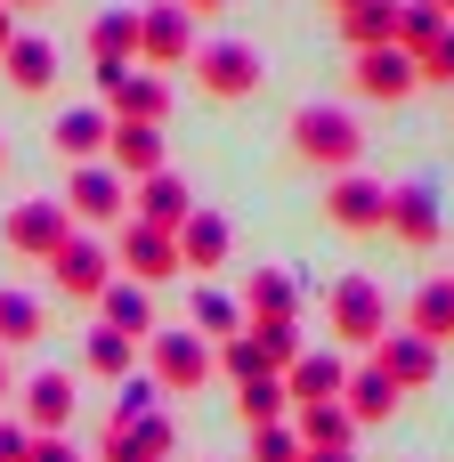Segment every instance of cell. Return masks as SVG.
Instances as JSON below:
<instances>
[{
	"label": "cell",
	"mask_w": 454,
	"mask_h": 462,
	"mask_svg": "<svg viewBox=\"0 0 454 462\" xmlns=\"http://www.w3.org/2000/svg\"><path fill=\"white\" fill-rule=\"evenodd\" d=\"M292 309H301V284H292L284 268H252V284H244V317H252V325H292Z\"/></svg>",
	"instance_id": "ffe728a7"
},
{
	"label": "cell",
	"mask_w": 454,
	"mask_h": 462,
	"mask_svg": "<svg viewBox=\"0 0 454 462\" xmlns=\"http://www.w3.org/2000/svg\"><path fill=\"white\" fill-rule=\"evenodd\" d=\"M431 8H439V16H447V24H454V0H431Z\"/></svg>",
	"instance_id": "bcb514c9"
},
{
	"label": "cell",
	"mask_w": 454,
	"mask_h": 462,
	"mask_svg": "<svg viewBox=\"0 0 454 462\" xmlns=\"http://www.w3.org/2000/svg\"><path fill=\"white\" fill-rule=\"evenodd\" d=\"M179 8H187V16H219L227 0H179Z\"/></svg>",
	"instance_id": "7bdbcfd3"
},
{
	"label": "cell",
	"mask_w": 454,
	"mask_h": 462,
	"mask_svg": "<svg viewBox=\"0 0 454 462\" xmlns=\"http://www.w3.org/2000/svg\"><path fill=\"white\" fill-rule=\"evenodd\" d=\"M106 154H114L122 179H154V171H162V130H146V122H114Z\"/></svg>",
	"instance_id": "cb8c5ba5"
},
{
	"label": "cell",
	"mask_w": 454,
	"mask_h": 462,
	"mask_svg": "<svg viewBox=\"0 0 454 462\" xmlns=\"http://www.w3.org/2000/svg\"><path fill=\"white\" fill-rule=\"evenodd\" d=\"M382 236H398L406 252H431L439 236H447V219H439V195L414 179V187H390V227Z\"/></svg>",
	"instance_id": "7c38bea8"
},
{
	"label": "cell",
	"mask_w": 454,
	"mask_h": 462,
	"mask_svg": "<svg viewBox=\"0 0 454 462\" xmlns=\"http://www.w3.org/2000/svg\"><path fill=\"white\" fill-rule=\"evenodd\" d=\"M0 73H8L24 97H41V89L57 81V49H49L41 32H16V41H8V57H0Z\"/></svg>",
	"instance_id": "7402d4cb"
},
{
	"label": "cell",
	"mask_w": 454,
	"mask_h": 462,
	"mask_svg": "<svg viewBox=\"0 0 454 462\" xmlns=\"http://www.w3.org/2000/svg\"><path fill=\"white\" fill-rule=\"evenodd\" d=\"M349 81H357V97H374V106H398V97H414V81H422V65L390 41V49H357L349 57Z\"/></svg>",
	"instance_id": "9c48e42d"
},
{
	"label": "cell",
	"mask_w": 454,
	"mask_h": 462,
	"mask_svg": "<svg viewBox=\"0 0 454 462\" xmlns=\"http://www.w3.org/2000/svg\"><path fill=\"white\" fill-rule=\"evenodd\" d=\"M97 106H106L114 122H146V130H162V114H171V81H162V73H138V65H97Z\"/></svg>",
	"instance_id": "277c9868"
},
{
	"label": "cell",
	"mask_w": 454,
	"mask_h": 462,
	"mask_svg": "<svg viewBox=\"0 0 454 462\" xmlns=\"http://www.w3.org/2000/svg\"><path fill=\"white\" fill-rule=\"evenodd\" d=\"M138 57H146L154 73L187 65V57H195V16H187L179 0H162V8H138Z\"/></svg>",
	"instance_id": "ba28073f"
},
{
	"label": "cell",
	"mask_w": 454,
	"mask_h": 462,
	"mask_svg": "<svg viewBox=\"0 0 454 462\" xmlns=\"http://www.w3.org/2000/svg\"><path fill=\"white\" fill-rule=\"evenodd\" d=\"M0 462H32V430L24 422H0Z\"/></svg>",
	"instance_id": "f35d334b"
},
{
	"label": "cell",
	"mask_w": 454,
	"mask_h": 462,
	"mask_svg": "<svg viewBox=\"0 0 454 462\" xmlns=\"http://www.w3.org/2000/svg\"><path fill=\"white\" fill-rule=\"evenodd\" d=\"M16 398V374H8V349H0V406Z\"/></svg>",
	"instance_id": "b9f144b4"
},
{
	"label": "cell",
	"mask_w": 454,
	"mask_h": 462,
	"mask_svg": "<svg viewBox=\"0 0 454 462\" xmlns=\"http://www.w3.org/2000/svg\"><path fill=\"white\" fill-rule=\"evenodd\" d=\"M439 32H447V16H439L431 0H398V49H406V57H422Z\"/></svg>",
	"instance_id": "836d02e7"
},
{
	"label": "cell",
	"mask_w": 454,
	"mask_h": 462,
	"mask_svg": "<svg viewBox=\"0 0 454 462\" xmlns=\"http://www.w3.org/2000/svg\"><path fill=\"white\" fill-rule=\"evenodd\" d=\"M325 8H333V16H341V8H357V0H325Z\"/></svg>",
	"instance_id": "7dc6e473"
},
{
	"label": "cell",
	"mask_w": 454,
	"mask_h": 462,
	"mask_svg": "<svg viewBox=\"0 0 454 462\" xmlns=\"http://www.w3.org/2000/svg\"><path fill=\"white\" fill-rule=\"evenodd\" d=\"M227 244H236V236H227V219L195 203V219L179 227V268H195V276H211V268H227Z\"/></svg>",
	"instance_id": "ac0fdd59"
},
{
	"label": "cell",
	"mask_w": 454,
	"mask_h": 462,
	"mask_svg": "<svg viewBox=\"0 0 454 462\" xmlns=\"http://www.w3.org/2000/svg\"><path fill=\"white\" fill-rule=\"evenodd\" d=\"M398 398H406V390H398L382 365H357V374H349V390H341L349 422H390V414H398Z\"/></svg>",
	"instance_id": "d4e9b609"
},
{
	"label": "cell",
	"mask_w": 454,
	"mask_h": 462,
	"mask_svg": "<svg viewBox=\"0 0 454 462\" xmlns=\"http://www.w3.org/2000/svg\"><path fill=\"white\" fill-rule=\"evenodd\" d=\"M219 365H227V374H236V390H244V382H260V374H268V365H260V349H252V333H236V341H219Z\"/></svg>",
	"instance_id": "8d00e7d4"
},
{
	"label": "cell",
	"mask_w": 454,
	"mask_h": 462,
	"mask_svg": "<svg viewBox=\"0 0 454 462\" xmlns=\"http://www.w3.org/2000/svg\"><path fill=\"white\" fill-rule=\"evenodd\" d=\"M106 268H114V260H106V252H97V244H89V236H65V244H57V252H49V276H57V284H65V300H97V292H106V284H114V276H106Z\"/></svg>",
	"instance_id": "5bb4252c"
},
{
	"label": "cell",
	"mask_w": 454,
	"mask_h": 462,
	"mask_svg": "<svg viewBox=\"0 0 454 462\" xmlns=\"http://www.w3.org/2000/svg\"><path fill=\"white\" fill-rule=\"evenodd\" d=\"M325 219H333L341 236H382V227H390V187L341 171V179H325Z\"/></svg>",
	"instance_id": "52a82bcc"
},
{
	"label": "cell",
	"mask_w": 454,
	"mask_h": 462,
	"mask_svg": "<svg viewBox=\"0 0 454 462\" xmlns=\"http://www.w3.org/2000/svg\"><path fill=\"white\" fill-rule=\"evenodd\" d=\"M195 325L187 333H203V341H236L244 333V300H227V292H211V284H195V309H187Z\"/></svg>",
	"instance_id": "f546056e"
},
{
	"label": "cell",
	"mask_w": 454,
	"mask_h": 462,
	"mask_svg": "<svg viewBox=\"0 0 454 462\" xmlns=\"http://www.w3.org/2000/svg\"><path fill=\"white\" fill-rule=\"evenodd\" d=\"M41 333H49V309H41L32 292L0 284V349H24V341H41Z\"/></svg>",
	"instance_id": "f1b7e54d"
},
{
	"label": "cell",
	"mask_w": 454,
	"mask_h": 462,
	"mask_svg": "<svg viewBox=\"0 0 454 462\" xmlns=\"http://www.w3.org/2000/svg\"><path fill=\"white\" fill-rule=\"evenodd\" d=\"M130 219H146V227H187L195 219V195H187V179L179 171H154V179H138V195H130Z\"/></svg>",
	"instance_id": "2e32d148"
},
{
	"label": "cell",
	"mask_w": 454,
	"mask_h": 462,
	"mask_svg": "<svg viewBox=\"0 0 454 462\" xmlns=\"http://www.w3.org/2000/svg\"><path fill=\"white\" fill-rule=\"evenodd\" d=\"M49 138H57V154H65V162H89V154L114 138V114H106V106H73V114H57V130H49Z\"/></svg>",
	"instance_id": "603a6c76"
},
{
	"label": "cell",
	"mask_w": 454,
	"mask_h": 462,
	"mask_svg": "<svg viewBox=\"0 0 454 462\" xmlns=\"http://www.w3.org/2000/svg\"><path fill=\"white\" fill-rule=\"evenodd\" d=\"M65 219H81V227L130 219V179H122L114 162H73V179H65Z\"/></svg>",
	"instance_id": "5b68a950"
},
{
	"label": "cell",
	"mask_w": 454,
	"mask_h": 462,
	"mask_svg": "<svg viewBox=\"0 0 454 462\" xmlns=\"http://www.w3.org/2000/svg\"><path fill=\"white\" fill-rule=\"evenodd\" d=\"M236 414H244L252 430H268V422H292V390H284V374H260V382H244V390H236Z\"/></svg>",
	"instance_id": "83f0119b"
},
{
	"label": "cell",
	"mask_w": 454,
	"mask_h": 462,
	"mask_svg": "<svg viewBox=\"0 0 454 462\" xmlns=\"http://www.w3.org/2000/svg\"><path fill=\"white\" fill-rule=\"evenodd\" d=\"M16 398H24V430L32 439H65L73 430V374H32Z\"/></svg>",
	"instance_id": "9a60e30c"
},
{
	"label": "cell",
	"mask_w": 454,
	"mask_h": 462,
	"mask_svg": "<svg viewBox=\"0 0 454 462\" xmlns=\"http://www.w3.org/2000/svg\"><path fill=\"white\" fill-rule=\"evenodd\" d=\"M122 268H130V284H162V276H179V236L171 227H146V219H122Z\"/></svg>",
	"instance_id": "8fae6325"
},
{
	"label": "cell",
	"mask_w": 454,
	"mask_h": 462,
	"mask_svg": "<svg viewBox=\"0 0 454 462\" xmlns=\"http://www.w3.org/2000/svg\"><path fill=\"white\" fill-rule=\"evenodd\" d=\"M0 8H8V16H16V8H49V0H0Z\"/></svg>",
	"instance_id": "f6af8a7d"
},
{
	"label": "cell",
	"mask_w": 454,
	"mask_h": 462,
	"mask_svg": "<svg viewBox=\"0 0 454 462\" xmlns=\"http://www.w3.org/2000/svg\"><path fill=\"white\" fill-rule=\"evenodd\" d=\"M73 236V219H65V203H16L8 211V227H0V244L16 252V260H41L49 268V252Z\"/></svg>",
	"instance_id": "30bf717a"
},
{
	"label": "cell",
	"mask_w": 454,
	"mask_h": 462,
	"mask_svg": "<svg viewBox=\"0 0 454 462\" xmlns=\"http://www.w3.org/2000/svg\"><path fill=\"white\" fill-rule=\"evenodd\" d=\"M244 333H252V349H260L268 374H292V365L309 357V349H301V325H244Z\"/></svg>",
	"instance_id": "1f68e13d"
},
{
	"label": "cell",
	"mask_w": 454,
	"mask_h": 462,
	"mask_svg": "<svg viewBox=\"0 0 454 462\" xmlns=\"http://www.w3.org/2000/svg\"><path fill=\"white\" fill-rule=\"evenodd\" d=\"M32 462H81V455H73V439H32Z\"/></svg>",
	"instance_id": "ab89813d"
},
{
	"label": "cell",
	"mask_w": 454,
	"mask_h": 462,
	"mask_svg": "<svg viewBox=\"0 0 454 462\" xmlns=\"http://www.w3.org/2000/svg\"><path fill=\"white\" fill-rule=\"evenodd\" d=\"M414 65H422V81H447V89H454V24L422 49V57H414Z\"/></svg>",
	"instance_id": "74e56055"
},
{
	"label": "cell",
	"mask_w": 454,
	"mask_h": 462,
	"mask_svg": "<svg viewBox=\"0 0 454 462\" xmlns=\"http://www.w3.org/2000/svg\"><path fill=\"white\" fill-rule=\"evenodd\" d=\"M309 447H301V430L292 422H268V430H252V462H301Z\"/></svg>",
	"instance_id": "d590c367"
},
{
	"label": "cell",
	"mask_w": 454,
	"mask_h": 462,
	"mask_svg": "<svg viewBox=\"0 0 454 462\" xmlns=\"http://www.w3.org/2000/svg\"><path fill=\"white\" fill-rule=\"evenodd\" d=\"M301 462H357V455H341V447H309Z\"/></svg>",
	"instance_id": "60d3db41"
},
{
	"label": "cell",
	"mask_w": 454,
	"mask_h": 462,
	"mask_svg": "<svg viewBox=\"0 0 454 462\" xmlns=\"http://www.w3.org/2000/svg\"><path fill=\"white\" fill-rule=\"evenodd\" d=\"M284 390H292V406H341V390H349V365H341L333 349H309V357L284 374Z\"/></svg>",
	"instance_id": "e0dca14e"
},
{
	"label": "cell",
	"mask_w": 454,
	"mask_h": 462,
	"mask_svg": "<svg viewBox=\"0 0 454 462\" xmlns=\"http://www.w3.org/2000/svg\"><path fill=\"white\" fill-rule=\"evenodd\" d=\"M0 162H8V146H0Z\"/></svg>",
	"instance_id": "c3c4849f"
},
{
	"label": "cell",
	"mask_w": 454,
	"mask_h": 462,
	"mask_svg": "<svg viewBox=\"0 0 454 462\" xmlns=\"http://www.w3.org/2000/svg\"><path fill=\"white\" fill-rule=\"evenodd\" d=\"M154 398H162V390H154V374H130V382H122V398H114V422H106V430H130L138 414H154Z\"/></svg>",
	"instance_id": "e575fe53"
},
{
	"label": "cell",
	"mask_w": 454,
	"mask_h": 462,
	"mask_svg": "<svg viewBox=\"0 0 454 462\" xmlns=\"http://www.w3.org/2000/svg\"><path fill=\"white\" fill-rule=\"evenodd\" d=\"M374 365L414 398V390L439 382V341H422V333H382V341H374Z\"/></svg>",
	"instance_id": "4fadbf2b"
},
{
	"label": "cell",
	"mask_w": 454,
	"mask_h": 462,
	"mask_svg": "<svg viewBox=\"0 0 454 462\" xmlns=\"http://www.w3.org/2000/svg\"><path fill=\"white\" fill-rule=\"evenodd\" d=\"M325 333L349 341V349H374V341L390 333V300H382V284H374V276H341V284L325 292Z\"/></svg>",
	"instance_id": "3957f363"
},
{
	"label": "cell",
	"mask_w": 454,
	"mask_h": 462,
	"mask_svg": "<svg viewBox=\"0 0 454 462\" xmlns=\"http://www.w3.org/2000/svg\"><path fill=\"white\" fill-rule=\"evenodd\" d=\"M333 24H341L349 57H357V49H390V41H398V0H357V8H341Z\"/></svg>",
	"instance_id": "484cf974"
},
{
	"label": "cell",
	"mask_w": 454,
	"mask_h": 462,
	"mask_svg": "<svg viewBox=\"0 0 454 462\" xmlns=\"http://www.w3.org/2000/svg\"><path fill=\"white\" fill-rule=\"evenodd\" d=\"M292 430H301V447H341V455H349V439H357L349 406H292Z\"/></svg>",
	"instance_id": "4dcf8cb0"
},
{
	"label": "cell",
	"mask_w": 454,
	"mask_h": 462,
	"mask_svg": "<svg viewBox=\"0 0 454 462\" xmlns=\"http://www.w3.org/2000/svg\"><path fill=\"white\" fill-rule=\"evenodd\" d=\"M97 325L106 333H130V341H154V300H146V284H106L97 292Z\"/></svg>",
	"instance_id": "d6986e66"
},
{
	"label": "cell",
	"mask_w": 454,
	"mask_h": 462,
	"mask_svg": "<svg viewBox=\"0 0 454 462\" xmlns=\"http://www.w3.org/2000/svg\"><path fill=\"white\" fill-rule=\"evenodd\" d=\"M138 57V8H97L89 16V65H130Z\"/></svg>",
	"instance_id": "44dd1931"
},
{
	"label": "cell",
	"mask_w": 454,
	"mask_h": 462,
	"mask_svg": "<svg viewBox=\"0 0 454 462\" xmlns=\"http://www.w3.org/2000/svg\"><path fill=\"white\" fill-rule=\"evenodd\" d=\"M211 341L203 333H154L146 341V374H154V390H171V398H195L203 382H211Z\"/></svg>",
	"instance_id": "8992f818"
},
{
	"label": "cell",
	"mask_w": 454,
	"mask_h": 462,
	"mask_svg": "<svg viewBox=\"0 0 454 462\" xmlns=\"http://www.w3.org/2000/svg\"><path fill=\"white\" fill-rule=\"evenodd\" d=\"M406 333H422V341H454V276H431L422 292H414V309H406Z\"/></svg>",
	"instance_id": "4316f807"
},
{
	"label": "cell",
	"mask_w": 454,
	"mask_h": 462,
	"mask_svg": "<svg viewBox=\"0 0 454 462\" xmlns=\"http://www.w3.org/2000/svg\"><path fill=\"white\" fill-rule=\"evenodd\" d=\"M292 154L309 162V171H357V154H366V130H357V114H341V106H301L292 114Z\"/></svg>",
	"instance_id": "6da1fadb"
},
{
	"label": "cell",
	"mask_w": 454,
	"mask_h": 462,
	"mask_svg": "<svg viewBox=\"0 0 454 462\" xmlns=\"http://www.w3.org/2000/svg\"><path fill=\"white\" fill-rule=\"evenodd\" d=\"M130 349H138L130 333H106V325H97V333H89V349H81V365H89L97 382H130Z\"/></svg>",
	"instance_id": "d6a6232c"
},
{
	"label": "cell",
	"mask_w": 454,
	"mask_h": 462,
	"mask_svg": "<svg viewBox=\"0 0 454 462\" xmlns=\"http://www.w3.org/2000/svg\"><path fill=\"white\" fill-rule=\"evenodd\" d=\"M187 65H195V89L219 97V106H236V97H252V89L268 81V57H260L252 41H203Z\"/></svg>",
	"instance_id": "7a4b0ae2"
},
{
	"label": "cell",
	"mask_w": 454,
	"mask_h": 462,
	"mask_svg": "<svg viewBox=\"0 0 454 462\" xmlns=\"http://www.w3.org/2000/svg\"><path fill=\"white\" fill-rule=\"evenodd\" d=\"M8 41H16V16H8V8H0V57H8Z\"/></svg>",
	"instance_id": "ee69618b"
}]
</instances>
